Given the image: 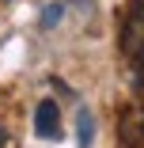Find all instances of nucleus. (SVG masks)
Listing matches in <instances>:
<instances>
[{"label": "nucleus", "instance_id": "nucleus-3", "mask_svg": "<svg viewBox=\"0 0 144 148\" xmlns=\"http://www.w3.org/2000/svg\"><path fill=\"white\" fill-rule=\"evenodd\" d=\"M34 133L42 140H57V137H61V110H57L53 99L38 103V110H34Z\"/></svg>", "mask_w": 144, "mask_h": 148}, {"label": "nucleus", "instance_id": "nucleus-1", "mask_svg": "<svg viewBox=\"0 0 144 148\" xmlns=\"http://www.w3.org/2000/svg\"><path fill=\"white\" fill-rule=\"evenodd\" d=\"M121 53L129 61L144 65V4H133V12L125 15V27H121V38H118Z\"/></svg>", "mask_w": 144, "mask_h": 148}, {"label": "nucleus", "instance_id": "nucleus-5", "mask_svg": "<svg viewBox=\"0 0 144 148\" xmlns=\"http://www.w3.org/2000/svg\"><path fill=\"white\" fill-rule=\"evenodd\" d=\"M61 15H65V4H61V0H53V4H46V12H42V31L57 27V23H61Z\"/></svg>", "mask_w": 144, "mask_h": 148}, {"label": "nucleus", "instance_id": "nucleus-4", "mask_svg": "<svg viewBox=\"0 0 144 148\" xmlns=\"http://www.w3.org/2000/svg\"><path fill=\"white\" fill-rule=\"evenodd\" d=\"M76 125H80V148H87L95 140V118H91V110H80Z\"/></svg>", "mask_w": 144, "mask_h": 148}, {"label": "nucleus", "instance_id": "nucleus-2", "mask_svg": "<svg viewBox=\"0 0 144 148\" xmlns=\"http://www.w3.org/2000/svg\"><path fill=\"white\" fill-rule=\"evenodd\" d=\"M118 140L125 148H144V106L140 103H129L118 114Z\"/></svg>", "mask_w": 144, "mask_h": 148}, {"label": "nucleus", "instance_id": "nucleus-6", "mask_svg": "<svg viewBox=\"0 0 144 148\" xmlns=\"http://www.w3.org/2000/svg\"><path fill=\"white\" fill-rule=\"evenodd\" d=\"M4 144H8V129L0 125V148H4Z\"/></svg>", "mask_w": 144, "mask_h": 148}]
</instances>
